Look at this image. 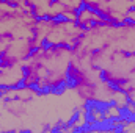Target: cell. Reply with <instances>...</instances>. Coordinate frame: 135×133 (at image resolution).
Here are the masks:
<instances>
[{
  "label": "cell",
  "instance_id": "6da1fadb",
  "mask_svg": "<svg viewBox=\"0 0 135 133\" xmlns=\"http://www.w3.org/2000/svg\"><path fill=\"white\" fill-rule=\"evenodd\" d=\"M65 80H66L68 89H77L82 85V77H80L79 70L74 69L71 63L68 64L66 70H65Z\"/></svg>",
  "mask_w": 135,
  "mask_h": 133
},
{
  "label": "cell",
  "instance_id": "7a4b0ae2",
  "mask_svg": "<svg viewBox=\"0 0 135 133\" xmlns=\"http://www.w3.org/2000/svg\"><path fill=\"white\" fill-rule=\"evenodd\" d=\"M116 111H118V116H119V119H121V122H124V124H132L134 122V111L131 110V106L129 105H118L116 106Z\"/></svg>",
  "mask_w": 135,
  "mask_h": 133
},
{
  "label": "cell",
  "instance_id": "3957f363",
  "mask_svg": "<svg viewBox=\"0 0 135 133\" xmlns=\"http://www.w3.org/2000/svg\"><path fill=\"white\" fill-rule=\"evenodd\" d=\"M86 13L93 14L94 17H98L99 21H104V22H107V24L112 21V16H110L108 13H105L101 6H98V5H93V3H90V5H88V9H86Z\"/></svg>",
  "mask_w": 135,
  "mask_h": 133
},
{
  "label": "cell",
  "instance_id": "277c9868",
  "mask_svg": "<svg viewBox=\"0 0 135 133\" xmlns=\"http://www.w3.org/2000/svg\"><path fill=\"white\" fill-rule=\"evenodd\" d=\"M105 85H107V88H108L112 93H121L123 96H126V94H127V91L121 86V85H124V81H121V80H113V78H108V80L105 81Z\"/></svg>",
  "mask_w": 135,
  "mask_h": 133
},
{
  "label": "cell",
  "instance_id": "5b68a950",
  "mask_svg": "<svg viewBox=\"0 0 135 133\" xmlns=\"http://www.w3.org/2000/svg\"><path fill=\"white\" fill-rule=\"evenodd\" d=\"M68 91V85H66V80H57L52 83V88H50V94L54 96H63L65 93Z\"/></svg>",
  "mask_w": 135,
  "mask_h": 133
},
{
  "label": "cell",
  "instance_id": "8992f818",
  "mask_svg": "<svg viewBox=\"0 0 135 133\" xmlns=\"http://www.w3.org/2000/svg\"><path fill=\"white\" fill-rule=\"evenodd\" d=\"M74 19L66 14V13H57V14H54L52 16V19H50V22L57 27V25H65V24H71Z\"/></svg>",
  "mask_w": 135,
  "mask_h": 133
},
{
  "label": "cell",
  "instance_id": "52a82bcc",
  "mask_svg": "<svg viewBox=\"0 0 135 133\" xmlns=\"http://www.w3.org/2000/svg\"><path fill=\"white\" fill-rule=\"evenodd\" d=\"M88 5H90L88 0H80L79 5L71 9V13L74 14V17H80V19H82V16H83V14L86 13V9H88Z\"/></svg>",
  "mask_w": 135,
  "mask_h": 133
},
{
  "label": "cell",
  "instance_id": "ba28073f",
  "mask_svg": "<svg viewBox=\"0 0 135 133\" xmlns=\"http://www.w3.org/2000/svg\"><path fill=\"white\" fill-rule=\"evenodd\" d=\"M27 81L28 80L25 77H21L14 83H8V91H24V89H27Z\"/></svg>",
  "mask_w": 135,
  "mask_h": 133
},
{
  "label": "cell",
  "instance_id": "9c48e42d",
  "mask_svg": "<svg viewBox=\"0 0 135 133\" xmlns=\"http://www.w3.org/2000/svg\"><path fill=\"white\" fill-rule=\"evenodd\" d=\"M80 117H82V110L80 108H75L74 111H72V114H71V117H69V121H68V127H69V130H71V127H74L75 124H79L80 122Z\"/></svg>",
  "mask_w": 135,
  "mask_h": 133
},
{
  "label": "cell",
  "instance_id": "30bf717a",
  "mask_svg": "<svg viewBox=\"0 0 135 133\" xmlns=\"http://www.w3.org/2000/svg\"><path fill=\"white\" fill-rule=\"evenodd\" d=\"M82 117H83V122H86V124H93V122H96L99 119V116L94 111H86V110H83Z\"/></svg>",
  "mask_w": 135,
  "mask_h": 133
},
{
  "label": "cell",
  "instance_id": "8fae6325",
  "mask_svg": "<svg viewBox=\"0 0 135 133\" xmlns=\"http://www.w3.org/2000/svg\"><path fill=\"white\" fill-rule=\"evenodd\" d=\"M54 45H55V42L49 41L47 38H42V39H41V42H39V47H41V50H42V52L54 50Z\"/></svg>",
  "mask_w": 135,
  "mask_h": 133
},
{
  "label": "cell",
  "instance_id": "7c38bea8",
  "mask_svg": "<svg viewBox=\"0 0 135 133\" xmlns=\"http://www.w3.org/2000/svg\"><path fill=\"white\" fill-rule=\"evenodd\" d=\"M39 88H41V81H39V78H35V80H28V81H27V89L33 91L35 94L39 91Z\"/></svg>",
  "mask_w": 135,
  "mask_h": 133
},
{
  "label": "cell",
  "instance_id": "4fadbf2b",
  "mask_svg": "<svg viewBox=\"0 0 135 133\" xmlns=\"http://www.w3.org/2000/svg\"><path fill=\"white\" fill-rule=\"evenodd\" d=\"M50 88H52V83H42L39 91L36 93V96H49L50 94Z\"/></svg>",
  "mask_w": 135,
  "mask_h": 133
},
{
  "label": "cell",
  "instance_id": "5bb4252c",
  "mask_svg": "<svg viewBox=\"0 0 135 133\" xmlns=\"http://www.w3.org/2000/svg\"><path fill=\"white\" fill-rule=\"evenodd\" d=\"M39 52H41V47L39 45H30L28 50H27V53H25V58H33Z\"/></svg>",
  "mask_w": 135,
  "mask_h": 133
},
{
  "label": "cell",
  "instance_id": "9a60e30c",
  "mask_svg": "<svg viewBox=\"0 0 135 133\" xmlns=\"http://www.w3.org/2000/svg\"><path fill=\"white\" fill-rule=\"evenodd\" d=\"M33 19L36 22H39V24H49L50 19H52V16L50 14H36Z\"/></svg>",
  "mask_w": 135,
  "mask_h": 133
},
{
  "label": "cell",
  "instance_id": "2e32d148",
  "mask_svg": "<svg viewBox=\"0 0 135 133\" xmlns=\"http://www.w3.org/2000/svg\"><path fill=\"white\" fill-rule=\"evenodd\" d=\"M108 25L113 27V28H124V27H126L124 21H118V19H113V17H112V21L108 22Z\"/></svg>",
  "mask_w": 135,
  "mask_h": 133
},
{
  "label": "cell",
  "instance_id": "e0dca14e",
  "mask_svg": "<svg viewBox=\"0 0 135 133\" xmlns=\"http://www.w3.org/2000/svg\"><path fill=\"white\" fill-rule=\"evenodd\" d=\"M21 70H22V77H25L27 80H30V75L33 74L32 67H30V66H22V69H21Z\"/></svg>",
  "mask_w": 135,
  "mask_h": 133
},
{
  "label": "cell",
  "instance_id": "ac0fdd59",
  "mask_svg": "<svg viewBox=\"0 0 135 133\" xmlns=\"http://www.w3.org/2000/svg\"><path fill=\"white\" fill-rule=\"evenodd\" d=\"M9 66H11V63L6 61L5 52H2V53H0V69H3V67H9Z\"/></svg>",
  "mask_w": 135,
  "mask_h": 133
},
{
  "label": "cell",
  "instance_id": "d6986e66",
  "mask_svg": "<svg viewBox=\"0 0 135 133\" xmlns=\"http://www.w3.org/2000/svg\"><path fill=\"white\" fill-rule=\"evenodd\" d=\"M126 129H127V124H124V122H116L115 127H113V132L119 133V132H124Z\"/></svg>",
  "mask_w": 135,
  "mask_h": 133
},
{
  "label": "cell",
  "instance_id": "ffe728a7",
  "mask_svg": "<svg viewBox=\"0 0 135 133\" xmlns=\"http://www.w3.org/2000/svg\"><path fill=\"white\" fill-rule=\"evenodd\" d=\"M124 102H126V105H129V106H132V108H135V99L132 97V96L126 94V96H124Z\"/></svg>",
  "mask_w": 135,
  "mask_h": 133
},
{
  "label": "cell",
  "instance_id": "44dd1931",
  "mask_svg": "<svg viewBox=\"0 0 135 133\" xmlns=\"http://www.w3.org/2000/svg\"><path fill=\"white\" fill-rule=\"evenodd\" d=\"M99 80H101L102 83H105V81L108 80V72H107L105 69H101V70H99Z\"/></svg>",
  "mask_w": 135,
  "mask_h": 133
},
{
  "label": "cell",
  "instance_id": "7402d4cb",
  "mask_svg": "<svg viewBox=\"0 0 135 133\" xmlns=\"http://www.w3.org/2000/svg\"><path fill=\"white\" fill-rule=\"evenodd\" d=\"M123 21H124L126 27H135V19H134V17H131V16H126Z\"/></svg>",
  "mask_w": 135,
  "mask_h": 133
},
{
  "label": "cell",
  "instance_id": "603a6c76",
  "mask_svg": "<svg viewBox=\"0 0 135 133\" xmlns=\"http://www.w3.org/2000/svg\"><path fill=\"white\" fill-rule=\"evenodd\" d=\"M71 132H74V133H83V127L75 124L74 127H71Z\"/></svg>",
  "mask_w": 135,
  "mask_h": 133
},
{
  "label": "cell",
  "instance_id": "cb8c5ba5",
  "mask_svg": "<svg viewBox=\"0 0 135 133\" xmlns=\"http://www.w3.org/2000/svg\"><path fill=\"white\" fill-rule=\"evenodd\" d=\"M108 105H110V108H116V106H118V100L116 99H110L108 100Z\"/></svg>",
  "mask_w": 135,
  "mask_h": 133
},
{
  "label": "cell",
  "instance_id": "d4e9b609",
  "mask_svg": "<svg viewBox=\"0 0 135 133\" xmlns=\"http://www.w3.org/2000/svg\"><path fill=\"white\" fill-rule=\"evenodd\" d=\"M50 132H52V133H58V132H63V130H61V127H60V125H57V127H52V129H50Z\"/></svg>",
  "mask_w": 135,
  "mask_h": 133
},
{
  "label": "cell",
  "instance_id": "484cf974",
  "mask_svg": "<svg viewBox=\"0 0 135 133\" xmlns=\"http://www.w3.org/2000/svg\"><path fill=\"white\" fill-rule=\"evenodd\" d=\"M132 13H135V5H131L127 9V14H132Z\"/></svg>",
  "mask_w": 135,
  "mask_h": 133
},
{
  "label": "cell",
  "instance_id": "4316f807",
  "mask_svg": "<svg viewBox=\"0 0 135 133\" xmlns=\"http://www.w3.org/2000/svg\"><path fill=\"white\" fill-rule=\"evenodd\" d=\"M3 96H5V93H3V91H2V89H0V99H2V97H3Z\"/></svg>",
  "mask_w": 135,
  "mask_h": 133
},
{
  "label": "cell",
  "instance_id": "83f0119b",
  "mask_svg": "<svg viewBox=\"0 0 135 133\" xmlns=\"http://www.w3.org/2000/svg\"><path fill=\"white\" fill-rule=\"evenodd\" d=\"M132 124H135V110H134V122Z\"/></svg>",
  "mask_w": 135,
  "mask_h": 133
}]
</instances>
